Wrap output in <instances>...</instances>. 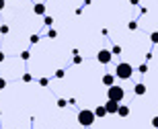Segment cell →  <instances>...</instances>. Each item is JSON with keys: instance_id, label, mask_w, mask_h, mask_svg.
Segmentation results:
<instances>
[{"instance_id": "ac0fdd59", "label": "cell", "mask_w": 158, "mask_h": 129, "mask_svg": "<svg viewBox=\"0 0 158 129\" xmlns=\"http://www.w3.org/2000/svg\"><path fill=\"white\" fill-rule=\"evenodd\" d=\"M127 29L129 31H135V29H138V23H135V21H129V23H127Z\"/></svg>"}, {"instance_id": "7a4b0ae2", "label": "cell", "mask_w": 158, "mask_h": 129, "mask_svg": "<svg viewBox=\"0 0 158 129\" xmlns=\"http://www.w3.org/2000/svg\"><path fill=\"white\" fill-rule=\"evenodd\" d=\"M78 123L82 125V127H90V125L97 121V117H94L93 109H82V111H78Z\"/></svg>"}, {"instance_id": "8fae6325", "label": "cell", "mask_w": 158, "mask_h": 129, "mask_svg": "<svg viewBox=\"0 0 158 129\" xmlns=\"http://www.w3.org/2000/svg\"><path fill=\"white\" fill-rule=\"evenodd\" d=\"M53 76L58 78V80H62V78L66 76V70H62V68H60V70H56V72H53Z\"/></svg>"}, {"instance_id": "3957f363", "label": "cell", "mask_w": 158, "mask_h": 129, "mask_svg": "<svg viewBox=\"0 0 158 129\" xmlns=\"http://www.w3.org/2000/svg\"><path fill=\"white\" fill-rule=\"evenodd\" d=\"M107 99L111 100H117V103H121L123 99H125V90H123L121 86H117V84H113V86L107 88Z\"/></svg>"}, {"instance_id": "603a6c76", "label": "cell", "mask_w": 158, "mask_h": 129, "mask_svg": "<svg viewBox=\"0 0 158 129\" xmlns=\"http://www.w3.org/2000/svg\"><path fill=\"white\" fill-rule=\"evenodd\" d=\"M31 80H33L31 74H23V82H31Z\"/></svg>"}, {"instance_id": "30bf717a", "label": "cell", "mask_w": 158, "mask_h": 129, "mask_svg": "<svg viewBox=\"0 0 158 129\" xmlns=\"http://www.w3.org/2000/svg\"><path fill=\"white\" fill-rule=\"evenodd\" d=\"M117 115H119V117H127V115H129V107L127 105H119Z\"/></svg>"}, {"instance_id": "cb8c5ba5", "label": "cell", "mask_w": 158, "mask_h": 129, "mask_svg": "<svg viewBox=\"0 0 158 129\" xmlns=\"http://www.w3.org/2000/svg\"><path fill=\"white\" fill-rule=\"evenodd\" d=\"M39 84H41V86H47V84H49V80H47V78H39Z\"/></svg>"}, {"instance_id": "8992f818", "label": "cell", "mask_w": 158, "mask_h": 129, "mask_svg": "<svg viewBox=\"0 0 158 129\" xmlns=\"http://www.w3.org/2000/svg\"><path fill=\"white\" fill-rule=\"evenodd\" d=\"M33 12H35L37 17H45V4H41V2H37V4L33 6Z\"/></svg>"}, {"instance_id": "277c9868", "label": "cell", "mask_w": 158, "mask_h": 129, "mask_svg": "<svg viewBox=\"0 0 158 129\" xmlns=\"http://www.w3.org/2000/svg\"><path fill=\"white\" fill-rule=\"evenodd\" d=\"M97 59H99V64L107 66V64H109V62L113 59V53H111V49H101V51L97 53Z\"/></svg>"}, {"instance_id": "6da1fadb", "label": "cell", "mask_w": 158, "mask_h": 129, "mask_svg": "<svg viewBox=\"0 0 158 129\" xmlns=\"http://www.w3.org/2000/svg\"><path fill=\"white\" fill-rule=\"evenodd\" d=\"M131 76H134V66L127 64V62H121V64H117V68H115V78L129 80Z\"/></svg>"}, {"instance_id": "83f0119b", "label": "cell", "mask_w": 158, "mask_h": 129, "mask_svg": "<svg viewBox=\"0 0 158 129\" xmlns=\"http://www.w3.org/2000/svg\"><path fill=\"white\" fill-rule=\"evenodd\" d=\"M4 58H6V55H4V51H0V64L4 62Z\"/></svg>"}, {"instance_id": "5b68a950", "label": "cell", "mask_w": 158, "mask_h": 129, "mask_svg": "<svg viewBox=\"0 0 158 129\" xmlns=\"http://www.w3.org/2000/svg\"><path fill=\"white\" fill-rule=\"evenodd\" d=\"M121 103H117V100H111V99H107L105 103V109H107V115H117V109Z\"/></svg>"}, {"instance_id": "2e32d148", "label": "cell", "mask_w": 158, "mask_h": 129, "mask_svg": "<svg viewBox=\"0 0 158 129\" xmlns=\"http://www.w3.org/2000/svg\"><path fill=\"white\" fill-rule=\"evenodd\" d=\"M47 37H49V39H56V37H58V31H56V29H49V31H47Z\"/></svg>"}, {"instance_id": "d4e9b609", "label": "cell", "mask_w": 158, "mask_h": 129, "mask_svg": "<svg viewBox=\"0 0 158 129\" xmlns=\"http://www.w3.org/2000/svg\"><path fill=\"white\" fill-rule=\"evenodd\" d=\"M152 127L158 129V115H156V117H152Z\"/></svg>"}, {"instance_id": "f1b7e54d", "label": "cell", "mask_w": 158, "mask_h": 129, "mask_svg": "<svg viewBox=\"0 0 158 129\" xmlns=\"http://www.w3.org/2000/svg\"><path fill=\"white\" fill-rule=\"evenodd\" d=\"M129 2H131L134 6H138V4H140V0H129Z\"/></svg>"}, {"instance_id": "7402d4cb", "label": "cell", "mask_w": 158, "mask_h": 129, "mask_svg": "<svg viewBox=\"0 0 158 129\" xmlns=\"http://www.w3.org/2000/svg\"><path fill=\"white\" fill-rule=\"evenodd\" d=\"M31 43H33V45H35V43H39V35H31V39H29Z\"/></svg>"}, {"instance_id": "52a82bcc", "label": "cell", "mask_w": 158, "mask_h": 129, "mask_svg": "<svg viewBox=\"0 0 158 129\" xmlns=\"http://www.w3.org/2000/svg\"><path fill=\"white\" fill-rule=\"evenodd\" d=\"M94 117L97 119H103V117H107V109H105V105H101V107H97V109H94Z\"/></svg>"}, {"instance_id": "7c38bea8", "label": "cell", "mask_w": 158, "mask_h": 129, "mask_svg": "<svg viewBox=\"0 0 158 129\" xmlns=\"http://www.w3.org/2000/svg\"><path fill=\"white\" fill-rule=\"evenodd\" d=\"M21 59H25V62H29V59H31V51H29V49L21 51Z\"/></svg>"}, {"instance_id": "ffe728a7", "label": "cell", "mask_w": 158, "mask_h": 129, "mask_svg": "<svg viewBox=\"0 0 158 129\" xmlns=\"http://www.w3.org/2000/svg\"><path fill=\"white\" fill-rule=\"evenodd\" d=\"M58 107H60V109H66V107H68V100H64V99H58Z\"/></svg>"}, {"instance_id": "ba28073f", "label": "cell", "mask_w": 158, "mask_h": 129, "mask_svg": "<svg viewBox=\"0 0 158 129\" xmlns=\"http://www.w3.org/2000/svg\"><path fill=\"white\" fill-rule=\"evenodd\" d=\"M146 90H148L146 84H142V82H138V84L134 86V92L138 94V96H144V94H146Z\"/></svg>"}, {"instance_id": "5bb4252c", "label": "cell", "mask_w": 158, "mask_h": 129, "mask_svg": "<svg viewBox=\"0 0 158 129\" xmlns=\"http://www.w3.org/2000/svg\"><path fill=\"white\" fill-rule=\"evenodd\" d=\"M8 31H10L8 25H0V33H2V35H8Z\"/></svg>"}, {"instance_id": "9c48e42d", "label": "cell", "mask_w": 158, "mask_h": 129, "mask_svg": "<svg viewBox=\"0 0 158 129\" xmlns=\"http://www.w3.org/2000/svg\"><path fill=\"white\" fill-rule=\"evenodd\" d=\"M103 84H105L107 88L113 86V84H115V76H113V74H105V76H103Z\"/></svg>"}, {"instance_id": "484cf974", "label": "cell", "mask_w": 158, "mask_h": 129, "mask_svg": "<svg viewBox=\"0 0 158 129\" xmlns=\"http://www.w3.org/2000/svg\"><path fill=\"white\" fill-rule=\"evenodd\" d=\"M4 88H6V80H4V78H0V90H4Z\"/></svg>"}, {"instance_id": "44dd1931", "label": "cell", "mask_w": 158, "mask_h": 129, "mask_svg": "<svg viewBox=\"0 0 158 129\" xmlns=\"http://www.w3.org/2000/svg\"><path fill=\"white\" fill-rule=\"evenodd\" d=\"M138 72H140V74H146V72H148V64H140Z\"/></svg>"}, {"instance_id": "e0dca14e", "label": "cell", "mask_w": 158, "mask_h": 129, "mask_svg": "<svg viewBox=\"0 0 158 129\" xmlns=\"http://www.w3.org/2000/svg\"><path fill=\"white\" fill-rule=\"evenodd\" d=\"M43 23H45V27H52V25H53V18L52 17H43Z\"/></svg>"}, {"instance_id": "4fadbf2b", "label": "cell", "mask_w": 158, "mask_h": 129, "mask_svg": "<svg viewBox=\"0 0 158 129\" xmlns=\"http://www.w3.org/2000/svg\"><path fill=\"white\" fill-rule=\"evenodd\" d=\"M72 62H74V66H80L82 62H84V59H82V55H80V53H76V55L72 58Z\"/></svg>"}, {"instance_id": "d6986e66", "label": "cell", "mask_w": 158, "mask_h": 129, "mask_svg": "<svg viewBox=\"0 0 158 129\" xmlns=\"http://www.w3.org/2000/svg\"><path fill=\"white\" fill-rule=\"evenodd\" d=\"M111 53H113V55H119V53H121V47H119V45H113L111 47Z\"/></svg>"}, {"instance_id": "9a60e30c", "label": "cell", "mask_w": 158, "mask_h": 129, "mask_svg": "<svg viewBox=\"0 0 158 129\" xmlns=\"http://www.w3.org/2000/svg\"><path fill=\"white\" fill-rule=\"evenodd\" d=\"M150 41H152L154 45L158 43V31H154V33H150Z\"/></svg>"}, {"instance_id": "4316f807", "label": "cell", "mask_w": 158, "mask_h": 129, "mask_svg": "<svg viewBox=\"0 0 158 129\" xmlns=\"http://www.w3.org/2000/svg\"><path fill=\"white\" fill-rule=\"evenodd\" d=\"M4 6H6V0H0V10H4Z\"/></svg>"}]
</instances>
